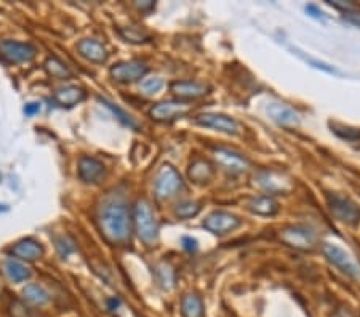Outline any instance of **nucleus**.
Wrapping results in <instances>:
<instances>
[{"label":"nucleus","instance_id":"4468645a","mask_svg":"<svg viewBox=\"0 0 360 317\" xmlns=\"http://www.w3.org/2000/svg\"><path fill=\"white\" fill-rule=\"evenodd\" d=\"M77 50L79 53L87 58L88 61H93V63H104L108 60V51L104 49L101 42L93 39H85L77 45Z\"/></svg>","mask_w":360,"mask_h":317},{"label":"nucleus","instance_id":"a878e982","mask_svg":"<svg viewBox=\"0 0 360 317\" xmlns=\"http://www.w3.org/2000/svg\"><path fill=\"white\" fill-rule=\"evenodd\" d=\"M162 87H164V80L160 77H146L139 82V88L144 95H155L162 90Z\"/></svg>","mask_w":360,"mask_h":317},{"label":"nucleus","instance_id":"5701e85b","mask_svg":"<svg viewBox=\"0 0 360 317\" xmlns=\"http://www.w3.org/2000/svg\"><path fill=\"white\" fill-rule=\"evenodd\" d=\"M23 295H24V300L28 301V303L35 305V306H42V305L49 303V301H50L49 293H46L45 289L40 287L39 284L26 285L24 290H23Z\"/></svg>","mask_w":360,"mask_h":317},{"label":"nucleus","instance_id":"7c9ffc66","mask_svg":"<svg viewBox=\"0 0 360 317\" xmlns=\"http://www.w3.org/2000/svg\"><path fill=\"white\" fill-rule=\"evenodd\" d=\"M120 34L123 35L125 39L127 40H130V42H135V44H139V42H146V40H148L149 37L148 35H144V34H141V33H138V31H135V29H132V28H128V31H125V29H122L120 31Z\"/></svg>","mask_w":360,"mask_h":317},{"label":"nucleus","instance_id":"20e7f679","mask_svg":"<svg viewBox=\"0 0 360 317\" xmlns=\"http://www.w3.org/2000/svg\"><path fill=\"white\" fill-rule=\"evenodd\" d=\"M327 200L328 205H330L332 213L338 220L348 223V225H357L360 220V210L352 200L338 194H328Z\"/></svg>","mask_w":360,"mask_h":317},{"label":"nucleus","instance_id":"58836bf2","mask_svg":"<svg viewBox=\"0 0 360 317\" xmlns=\"http://www.w3.org/2000/svg\"><path fill=\"white\" fill-rule=\"evenodd\" d=\"M335 317H352L351 314L348 313V311H344V309H341V311H338V313L335 314Z\"/></svg>","mask_w":360,"mask_h":317},{"label":"nucleus","instance_id":"7ed1b4c3","mask_svg":"<svg viewBox=\"0 0 360 317\" xmlns=\"http://www.w3.org/2000/svg\"><path fill=\"white\" fill-rule=\"evenodd\" d=\"M323 253L325 257L330 259L333 264H336L338 268L341 269L343 273H346L351 277L360 280V264L357 263V259L349 255L346 250H343L341 247L338 246H332V243H327L323 247Z\"/></svg>","mask_w":360,"mask_h":317},{"label":"nucleus","instance_id":"bb28decb","mask_svg":"<svg viewBox=\"0 0 360 317\" xmlns=\"http://www.w3.org/2000/svg\"><path fill=\"white\" fill-rule=\"evenodd\" d=\"M202 210V207L199 202H185V204L178 205V209H176V215L180 218H192L196 216L197 213Z\"/></svg>","mask_w":360,"mask_h":317},{"label":"nucleus","instance_id":"b1692460","mask_svg":"<svg viewBox=\"0 0 360 317\" xmlns=\"http://www.w3.org/2000/svg\"><path fill=\"white\" fill-rule=\"evenodd\" d=\"M5 273L10 277V280H13V282H23L31 275L29 268L23 264L18 259H8L7 263H5Z\"/></svg>","mask_w":360,"mask_h":317},{"label":"nucleus","instance_id":"c9c22d12","mask_svg":"<svg viewBox=\"0 0 360 317\" xmlns=\"http://www.w3.org/2000/svg\"><path fill=\"white\" fill-rule=\"evenodd\" d=\"M306 12L307 13H314V15H312V17H316V18H322V12H320V10H317V7H314V5H307Z\"/></svg>","mask_w":360,"mask_h":317},{"label":"nucleus","instance_id":"f704fd0d","mask_svg":"<svg viewBox=\"0 0 360 317\" xmlns=\"http://www.w3.org/2000/svg\"><path fill=\"white\" fill-rule=\"evenodd\" d=\"M330 5H333V7L336 8H341L344 10V12H351V10H354L356 7H354L352 3H341V2H330Z\"/></svg>","mask_w":360,"mask_h":317},{"label":"nucleus","instance_id":"72a5a7b5","mask_svg":"<svg viewBox=\"0 0 360 317\" xmlns=\"http://www.w3.org/2000/svg\"><path fill=\"white\" fill-rule=\"evenodd\" d=\"M40 111V106L37 103H29V105H26L24 108V112L28 114V116H34V114H37Z\"/></svg>","mask_w":360,"mask_h":317},{"label":"nucleus","instance_id":"1a4fd4ad","mask_svg":"<svg viewBox=\"0 0 360 317\" xmlns=\"http://www.w3.org/2000/svg\"><path fill=\"white\" fill-rule=\"evenodd\" d=\"M0 55L10 63H24V61H31L34 58L35 49L29 44L5 40V42L0 44Z\"/></svg>","mask_w":360,"mask_h":317},{"label":"nucleus","instance_id":"aec40b11","mask_svg":"<svg viewBox=\"0 0 360 317\" xmlns=\"http://www.w3.org/2000/svg\"><path fill=\"white\" fill-rule=\"evenodd\" d=\"M85 92L82 88L77 87H67V88H61L55 93V101L58 103L61 106H74L77 103H80L85 100Z\"/></svg>","mask_w":360,"mask_h":317},{"label":"nucleus","instance_id":"473e14b6","mask_svg":"<svg viewBox=\"0 0 360 317\" xmlns=\"http://www.w3.org/2000/svg\"><path fill=\"white\" fill-rule=\"evenodd\" d=\"M182 246H185L187 252H194L197 248V241L192 237H185V239H182Z\"/></svg>","mask_w":360,"mask_h":317},{"label":"nucleus","instance_id":"9b49d317","mask_svg":"<svg viewBox=\"0 0 360 317\" xmlns=\"http://www.w3.org/2000/svg\"><path fill=\"white\" fill-rule=\"evenodd\" d=\"M194 122L197 126L215 128L223 133H237L239 130L237 122L231 117L223 116V114H202V116L196 117Z\"/></svg>","mask_w":360,"mask_h":317},{"label":"nucleus","instance_id":"423d86ee","mask_svg":"<svg viewBox=\"0 0 360 317\" xmlns=\"http://www.w3.org/2000/svg\"><path fill=\"white\" fill-rule=\"evenodd\" d=\"M280 239L286 246L298 248V250H311L316 243L314 232L301 226L285 228L284 231H280Z\"/></svg>","mask_w":360,"mask_h":317},{"label":"nucleus","instance_id":"393cba45","mask_svg":"<svg viewBox=\"0 0 360 317\" xmlns=\"http://www.w3.org/2000/svg\"><path fill=\"white\" fill-rule=\"evenodd\" d=\"M45 69L51 77L55 79H69L72 76V72L67 69V66L60 61L58 58H49L45 63Z\"/></svg>","mask_w":360,"mask_h":317},{"label":"nucleus","instance_id":"0eeeda50","mask_svg":"<svg viewBox=\"0 0 360 317\" xmlns=\"http://www.w3.org/2000/svg\"><path fill=\"white\" fill-rule=\"evenodd\" d=\"M239 226V218L228 212H213L212 215H208L207 220L203 221V228L213 234H218V236H223V234L237 230Z\"/></svg>","mask_w":360,"mask_h":317},{"label":"nucleus","instance_id":"ddd939ff","mask_svg":"<svg viewBox=\"0 0 360 317\" xmlns=\"http://www.w3.org/2000/svg\"><path fill=\"white\" fill-rule=\"evenodd\" d=\"M258 185L268 192H286L291 189V183L285 176H282L279 173H274V171H263V173L258 175Z\"/></svg>","mask_w":360,"mask_h":317},{"label":"nucleus","instance_id":"39448f33","mask_svg":"<svg viewBox=\"0 0 360 317\" xmlns=\"http://www.w3.org/2000/svg\"><path fill=\"white\" fill-rule=\"evenodd\" d=\"M181 186L182 181L178 171L170 165H165L159 171L157 180H155V194H157L159 199H166V197L176 194Z\"/></svg>","mask_w":360,"mask_h":317},{"label":"nucleus","instance_id":"2eb2a0df","mask_svg":"<svg viewBox=\"0 0 360 317\" xmlns=\"http://www.w3.org/2000/svg\"><path fill=\"white\" fill-rule=\"evenodd\" d=\"M79 175L87 183H96L104 175V165L93 157H83L79 162Z\"/></svg>","mask_w":360,"mask_h":317},{"label":"nucleus","instance_id":"2f4dec72","mask_svg":"<svg viewBox=\"0 0 360 317\" xmlns=\"http://www.w3.org/2000/svg\"><path fill=\"white\" fill-rule=\"evenodd\" d=\"M104 103V105H106L109 109H111V111L114 112V114H117V116H120L119 119H120V121H122L123 123H125V126H128V127H137V126H135V123H133V121H132V119H130L128 116H127V114H125L123 111H120V109L119 108H116V106H112L111 105V103H108V101H103Z\"/></svg>","mask_w":360,"mask_h":317},{"label":"nucleus","instance_id":"f8f14e48","mask_svg":"<svg viewBox=\"0 0 360 317\" xmlns=\"http://www.w3.org/2000/svg\"><path fill=\"white\" fill-rule=\"evenodd\" d=\"M215 159L224 170L231 171V173H242L250 167L247 159L229 149H215Z\"/></svg>","mask_w":360,"mask_h":317},{"label":"nucleus","instance_id":"a211bd4d","mask_svg":"<svg viewBox=\"0 0 360 317\" xmlns=\"http://www.w3.org/2000/svg\"><path fill=\"white\" fill-rule=\"evenodd\" d=\"M268 112L275 122L282 123V126H295V123H298L300 121L298 114L290 106L282 105V103H273V105L268 108Z\"/></svg>","mask_w":360,"mask_h":317},{"label":"nucleus","instance_id":"4be33fe9","mask_svg":"<svg viewBox=\"0 0 360 317\" xmlns=\"http://www.w3.org/2000/svg\"><path fill=\"white\" fill-rule=\"evenodd\" d=\"M181 313L185 317H203V305L197 295H185L181 301Z\"/></svg>","mask_w":360,"mask_h":317},{"label":"nucleus","instance_id":"9d476101","mask_svg":"<svg viewBox=\"0 0 360 317\" xmlns=\"http://www.w3.org/2000/svg\"><path fill=\"white\" fill-rule=\"evenodd\" d=\"M148 72L146 65L139 63V61H127V63H119L111 69V76L117 82L122 84H132L135 80L143 79Z\"/></svg>","mask_w":360,"mask_h":317},{"label":"nucleus","instance_id":"4c0bfd02","mask_svg":"<svg viewBox=\"0 0 360 317\" xmlns=\"http://www.w3.org/2000/svg\"><path fill=\"white\" fill-rule=\"evenodd\" d=\"M138 7L141 10H146V8H154V3L153 2H148V3H138Z\"/></svg>","mask_w":360,"mask_h":317},{"label":"nucleus","instance_id":"f03ea898","mask_svg":"<svg viewBox=\"0 0 360 317\" xmlns=\"http://www.w3.org/2000/svg\"><path fill=\"white\" fill-rule=\"evenodd\" d=\"M135 225H137L138 236L143 242L153 243L157 239V223L151 205L146 200H139L135 209Z\"/></svg>","mask_w":360,"mask_h":317},{"label":"nucleus","instance_id":"cd10ccee","mask_svg":"<svg viewBox=\"0 0 360 317\" xmlns=\"http://www.w3.org/2000/svg\"><path fill=\"white\" fill-rule=\"evenodd\" d=\"M10 316L12 317H37V314L34 313L33 309L28 308L23 301H13L12 305H10Z\"/></svg>","mask_w":360,"mask_h":317},{"label":"nucleus","instance_id":"dca6fc26","mask_svg":"<svg viewBox=\"0 0 360 317\" xmlns=\"http://www.w3.org/2000/svg\"><path fill=\"white\" fill-rule=\"evenodd\" d=\"M12 253L15 257L26 259V262H34V259L42 257L44 250H42V246L37 241H34V239H24V241H19L12 248Z\"/></svg>","mask_w":360,"mask_h":317},{"label":"nucleus","instance_id":"c85d7f7f","mask_svg":"<svg viewBox=\"0 0 360 317\" xmlns=\"http://www.w3.org/2000/svg\"><path fill=\"white\" fill-rule=\"evenodd\" d=\"M159 275H160V284L162 287L170 290L173 289V284H175V273L171 271V269L166 266V264H162L159 268Z\"/></svg>","mask_w":360,"mask_h":317},{"label":"nucleus","instance_id":"c756f323","mask_svg":"<svg viewBox=\"0 0 360 317\" xmlns=\"http://www.w3.org/2000/svg\"><path fill=\"white\" fill-rule=\"evenodd\" d=\"M333 132H335L338 137H341L344 139H359L360 138V130L357 128H349V127H333Z\"/></svg>","mask_w":360,"mask_h":317},{"label":"nucleus","instance_id":"412c9836","mask_svg":"<svg viewBox=\"0 0 360 317\" xmlns=\"http://www.w3.org/2000/svg\"><path fill=\"white\" fill-rule=\"evenodd\" d=\"M250 210L261 216H274L279 212V204L273 197L263 196L250 202Z\"/></svg>","mask_w":360,"mask_h":317},{"label":"nucleus","instance_id":"6ab92c4d","mask_svg":"<svg viewBox=\"0 0 360 317\" xmlns=\"http://www.w3.org/2000/svg\"><path fill=\"white\" fill-rule=\"evenodd\" d=\"M215 176V169L207 160H196L189 169V178L197 185H205L213 180Z\"/></svg>","mask_w":360,"mask_h":317},{"label":"nucleus","instance_id":"6e6552de","mask_svg":"<svg viewBox=\"0 0 360 317\" xmlns=\"http://www.w3.org/2000/svg\"><path fill=\"white\" fill-rule=\"evenodd\" d=\"M191 111V105L185 101H166L159 103L151 109V117L159 122H171L175 119L182 117Z\"/></svg>","mask_w":360,"mask_h":317},{"label":"nucleus","instance_id":"f257e3e1","mask_svg":"<svg viewBox=\"0 0 360 317\" xmlns=\"http://www.w3.org/2000/svg\"><path fill=\"white\" fill-rule=\"evenodd\" d=\"M101 234L108 242L119 246L130 239V218L123 204L109 202L103 207L100 215Z\"/></svg>","mask_w":360,"mask_h":317},{"label":"nucleus","instance_id":"f3484780","mask_svg":"<svg viewBox=\"0 0 360 317\" xmlns=\"http://www.w3.org/2000/svg\"><path fill=\"white\" fill-rule=\"evenodd\" d=\"M171 90L175 92L176 96L182 98V100H194V98L207 95L208 87L197 84V82H175L171 85Z\"/></svg>","mask_w":360,"mask_h":317},{"label":"nucleus","instance_id":"e433bc0d","mask_svg":"<svg viewBox=\"0 0 360 317\" xmlns=\"http://www.w3.org/2000/svg\"><path fill=\"white\" fill-rule=\"evenodd\" d=\"M119 305H120V301H119V300H116V298L109 300V309H111V311L117 309V306H119Z\"/></svg>","mask_w":360,"mask_h":317}]
</instances>
